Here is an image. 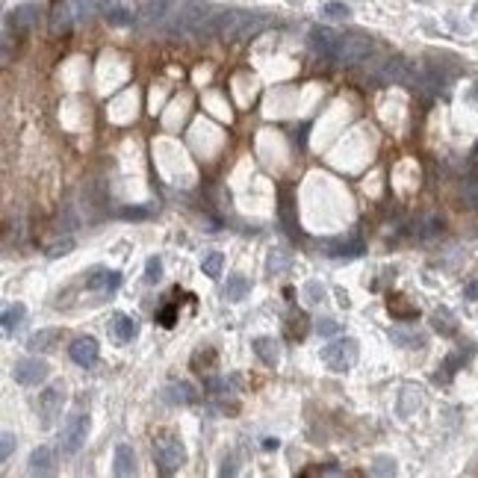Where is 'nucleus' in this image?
Segmentation results:
<instances>
[{"instance_id": "1", "label": "nucleus", "mask_w": 478, "mask_h": 478, "mask_svg": "<svg viewBox=\"0 0 478 478\" xmlns=\"http://www.w3.org/2000/svg\"><path fill=\"white\" fill-rule=\"evenodd\" d=\"M269 24H272V18L263 12L227 9V12H219L216 18H213V32L225 42H249V39L260 36Z\"/></svg>"}, {"instance_id": "2", "label": "nucleus", "mask_w": 478, "mask_h": 478, "mask_svg": "<svg viewBox=\"0 0 478 478\" xmlns=\"http://www.w3.org/2000/svg\"><path fill=\"white\" fill-rule=\"evenodd\" d=\"M372 47H375L372 39L364 36V32H337V44H334L331 59L340 65H357L372 54Z\"/></svg>"}, {"instance_id": "3", "label": "nucleus", "mask_w": 478, "mask_h": 478, "mask_svg": "<svg viewBox=\"0 0 478 478\" xmlns=\"http://www.w3.org/2000/svg\"><path fill=\"white\" fill-rule=\"evenodd\" d=\"M360 357V345L357 340L345 337V340H337L331 345H325L322 349V364L331 369V372H349Z\"/></svg>"}, {"instance_id": "4", "label": "nucleus", "mask_w": 478, "mask_h": 478, "mask_svg": "<svg viewBox=\"0 0 478 478\" xmlns=\"http://www.w3.org/2000/svg\"><path fill=\"white\" fill-rule=\"evenodd\" d=\"M154 460L162 475H174L186 464V446L177 437H160L154 443Z\"/></svg>"}, {"instance_id": "5", "label": "nucleus", "mask_w": 478, "mask_h": 478, "mask_svg": "<svg viewBox=\"0 0 478 478\" xmlns=\"http://www.w3.org/2000/svg\"><path fill=\"white\" fill-rule=\"evenodd\" d=\"M375 77L381 80L387 86H417L419 83V74L414 71V65H410L405 56H390L387 62H381V68L375 71Z\"/></svg>"}, {"instance_id": "6", "label": "nucleus", "mask_w": 478, "mask_h": 478, "mask_svg": "<svg viewBox=\"0 0 478 478\" xmlns=\"http://www.w3.org/2000/svg\"><path fill=\"white\" fill-rule=\"evenodd\" d=\"M12 378L24 387H39L51 378V366H47V360H42V357H21V360H15Z\"/></svg>"}, {"instance_id": "7", "label": "nucleus", "mask_w": 478, "mask_h": 478, "mask_svg": "<svg viewBox=\"0 0 478 478\" xmlns=\"http://www.w3.org/2000/svg\"><path fill=\"white\" fill-rule=\"evenodd\" d=\"M86 437H89V417L86 414L68 417V422H65V428H62V440H59L62 455H77L80 449H83Z\"/></svg>"}, {"instance_id": "8", "label": "nucleus", "mask_w": 478, "mask_h": 478, "mask_svg": "<svg viewBox=\"0 0 478 478\" xmlns=\"http://www.w3.org/2000/svg\"><path fill=\"white\" fill-rule=\"evenodd\" d=\"M83 18H80V6H77V0H56L54 9H51V32L54 36H65V32H71L74 24H80Z\"/></svg>"}, {"instance_id": "9", "label": "nucleus", "mask_w": 478, "mask_h": 478, "mask_svg": "<svg viewBox=\"0 0 478 478\" xmlns=\"http://www.w3.org/2000/svg\"><path fill=\"white\" fill-rule=\"evenodd\" d=\"M62 405H65V384L56 381L51 384L42 395H39V417H42V428H51L54 419L62 414Z\"/></svg>"}, {"instance_id": "10", "label": "nucleus", "mask_w": 478, "mask_h": 478, "mask_svg": "<svg viewBox=\"0 0 478 478\" xmlns=\"http://www.w3.org/2000/svg\"><path fill=\"white\" fill-rule=\"evenodd\" d=\"M177 4L180 0H145V6L139 12V21L142 24H169L172 15L177 12Z\"/></svg>"}, {"instance_id": "11", "label": "nucleus", "mask_w": 478, "mask_h": 478, "mask_svg": "<svg viewBox=\"0 0 478 478\" xmlns=\"http://www.w3.org/2000/svg\"><path fill=\"white\" fill-rule=\"evenodd\" d=\"M68 354H71V360L77 366H95L97 357H101V345H97L95 337H80V340H74Z\"/></svg>"}, {"instance_id": "12", "label": "nucleus", "mask_w": 478, "mask_h": 478, "mask_svg": "<svg viewBox=\"0 0 478 478\" xmlns=\"http://www.w3.org/2000/svg\"><path fill=\"white\" fill-rule=\"evenodd\" d=\"M39 21V6L36 4H24L18 6L15 12H9V18H6V30H15V32H27L32 30Z\"/></svg>"}, {"instance_id": "13", "label": "nucleus", "mask_w": 478, "mask_h": 478, "mask_svg": "<svg viewBox=\"0 0 478 478\" xmlns=\"http://www.w3.org/2000/svg\"><path fill=\"white\" fill-rule=\"evenodd\" d=\"M54 470H56L54 449H47V446L32 449V455H30V472L32 475H54Z\"/></svg>"}, {"instance_id": "14", "label": "nucleus", "mask_w": 478, "mask_h": 478, "mask_svg": "<svg viewBox=\"0 0 478 478\" xmlns=\"http://www.w3.org/2000/svg\"><path fill=\"white\" fill-rule=\"evenodd\" d=\"M334 44H337V32H334V30H328V27L310 30V47H313V51H316L319 56H328V59H331Z\"/></svg>"}, {"instance_id": "15", "label": "nucleus", "mask_w": 478, "mask_h": 478, "mask_svg": "<svg viewBox=\"0 0 478 478\" xmlns=\"http://www.w3.org/2000/svg\"><path fill=\"white\" fill-rule=\"evenodd\" d=\"M251 352H254L266 366H277V360H281V349H277V342H275L272 337H254V340H251Z\"/></svg>"}, {"instance_id": "16", "label": "nucleus", "mask_w": 478, "mask_h": 478, "mask_svg": "<svg viewBox=\"0 0 478 478\" xmlns=\"http://www.w3.org/2000/svg\"><path fill=\"white\" fill-rule=\"evenodd\" d=\"M115 475H121V478H127V475H136V452H133V446H127V443H119L115 446Z\"/></svg>"}, {"instance_id": "17", "label": "nucleus", "mask_w": 478, "mask_h": 478, "mask_svg": "<svg viewBox=\"0 0 478 478\" xmlns=\"http://www.w3.org/2000/svg\"><path fill=\"white\" fill-rule=\"evenodd\" d=\"M59 342H62V331H59V328H42V331H36V334L30 337L27 345H30L32 352H54Z\"/></svg>"}, {"instance_id": "18", "label": "nucleus", "mask_w": 478, "mask_h": 478, "mask_svg": "<svg viewBox=\"0 0 478 478\" xmlns=\"http://www.w3.org/2000/svg\"><path fill=\"white\" fill-rule=\"evenodd\" d=\"M162 402H169V405H192L198 402V393L189 381H180V384H172L162 390Z\"/></svg>"}, {"instance_id": "19", "label": "nucleus", "mask_w": 478, "mask_h": 478, "mask_svg": "<svg viewBox=\"0 0 478 478\" xmlns=\"http://www.w3.org/2000/svg\"><path fill=\"white\" fill-rule=\"evenodd\" d=\"M112 334L119 337L121 342H133L139 337V322L133 316H127V313H115L112 316Z\"/></svg>"}, {"instance_id": "20", "label": "nucleus", "mask_w": 478, "mask_h": 478, "mask_svg": "<svg viewBox=\"0 0 478 478\" xmlns=\"http://www.w3.org/2000/svg\"><path fill=\"white\" fill-rule=\"evenodd\" d=\"M249 292H251V281H249L245 275H230L227 284H225V289H222L225 301H242Z\"/></svg>"}, {"instance_id": "21", "label": "nucleus", "mask_w": 478, "mask_h": 478, "mask_svg": "<svg viewBox=\"0 0 478 478\" xmlns=\"http://www.w3.org/2000/svg\"><path fill=\"white\" fill-rule=\"evenodd\" d=\"M419 405H422V390L414 387V384L402 387V395H399V414H402V417H410Z\"/></svg>"}, {"instance_id": "22", "label": "nucleus", "mask_w": 478, "mask_h": 478, "mask_svg": "<svg viewBox=\"0 0 478 478\" xmlns=\"http://www.w3.org/2000/svg\"><path fill=\"white\" fill-rule=\"evenodd\" d=\"M390 340L399 342L402 349H422V345H425V337H422V334H417V331H402V328H393Z\"/></svg>"}, {"instance_id": "23", "label": "nucleus", "mask_w": 478, "mask_h": 478, "mask_svg": "<svg viewBox=\"0 0 478 478\" xmlns=\"http://www.w3.org/2000/svg\"><path fill=\"white\" fill-rule=\"evenodd\" d=\"M431 325H434V331L443 334V337H452L458 331V322H455V316H452L449 310H437L434 316H431Z\"/></svg>"}, {"instance_id": "24", "label": "nucleus", "mask_w": 478, "mask_h": 478, "mask_svg": "<svg viewBox=\"0 0 478 478\" xmlns=\"http://www.w3.org/2000/svg\"><path fill=\"white\" fill-rule=\"evenodd\" d=\"M24 316H27V307H24V304H12V307L4 313V331H6V334L18 331L21 322H24Z\"/></svg>"}, {"instance_id": "25", "label": "nucleus", "mask_w": 478, "mask_h": 478, "mask_svg": "<svg viewBox=\"0 0 478 478\" xmlns=\"http://www.w3.org/2000/svg\"><path fill=\"white\" fill-rule=\"evenodd\" d=\"M460 198L467 201V207L478 210V174H472V177L464 180V186H460Z\"/></svg>"}, {"instance_id": "26", "label": "nucleus", "mask_w": 478, "mask_h": 478, "mask_svg": "<svg viewBox=\"0 0 478 478\" xmlns=\"http://www.w3.org/2000/svg\"><path fill=\"white\" fill-rule=\"evenodd\" d=\"M222 263H225L222 251H210V254L204 257V263H201V272H204L207 277H219V275H222Z\"/></svg>"}, {"instance_id": "27", "label": "nucleus", "mask_w": 478, "mask_h": 478, "mask_svg": "<svg viewBox=\"0 0 478 478\" xmlns=\"http://www.w3.org/2000/svg\"><path fill=\"white\" fill-rule=\"evenodd\" d=\"M322 15H325V18H331V21H345L352 15V9L345 6V4H340V0H331V4L322 6Z\"/></svg>"}, {"instance_id": "28", "label": "nucleus", "mask_w": 478, "mask_h": 478, "mask_svg": "<svg viewBox=\"0 0 478 478\" xmlns=\"http://www.w3.org/2000/svg\"><path fill=\"white\" fill-rule=\"evenodd\" d=\"M162 281V260L160 257H148L145 263V284H160Z\"/></svg>"}, {"instance_id": "29", "label": "nucleus", "mask_w": 478, "mask_h": 478, "mask_svg": "<svg viewBox=\"0 0 478 478\" xmlns=\"http://www.w3.org/2000/svg\"><path fill=\"white\" fill-rule=\"evenodd\" d=\"M287 334H289V340L307 334V316H304V313H292L289 322H287Z\"/></svg>"}, {"instance_id": "30", "label": "nucleus", "mask_w": 478, "mask_h": 478, "mask_svg": "<svg viewBox=\"0 0 478 478\" xmlns=\"http://www.w3.org/2000/svg\"><path fill=\"white\" fill-rule=\"evenodd\" d=\"M325 295H328V289H325L319 281L304 284V299H307V304H322V301H325Z\"/></svg>"}, {"instance_id": "31", "label": "nucleus", "mask_w": 478, "mask_h": 478, "mask_svg": "<svg viewBox=\"0 0 478 478\" xmlns=\"http://www.w3.org/2000/svg\"><path fill=\"white\" fill-rule=\"evenodd\" d=\"M107 21L112 24V27H127V24H133V15H130L127 9H107Z\"/></svg>"}, {"instance_id": "32", "label": "nucleus", "mask_w": 478, "mask_h": 478, "mask_svg": "<svg viewBox=\"0 0 478 478\" xmlns=\"http://www.w3.org/2000/svg\"><path fill=\"white\" fill-rule=\"evenodd\" d=\"M340 331H342V325H340L337 319H331V316L316 322V334H319V337H337Z\"/></svg>"}, {"instance_id": "33", "label": "nucleus", "mask_w": 478, "mask_h": 478, "mask_svg": "<svg viewBox=\"0 0 478 478\" xmlns=\"http://www.w3.org/2000/svg\"><path fill=\"white\" fill-rule=\"evenodd\" d=\"M372 475H395V460L393 458H387V455H381L372 464Z\"/></svg>"}, {"instance_id": "34", "label": "nucleus", "mask_w": 478, "mask_h": 478, "mask_svg": "<svg viewBox=\"0 0 478 478\" xmlns=\"http://www.w3.org/2000/svg\"><path fill=\"white\" fill-rule=\"evenodd\" d=\"M12 449H15V434H12V431H4V437H0V460H9V458H12Z\"/></svg>"}, {"instance_id": "35", "label": "nucleus", "mask_w": 478, "mask_h": 478, "mask_svg": "<svg viewBox=\"0 0 478 478\" xmlns=\"http://www.w3.org/2000/svg\"><path fill=\"white\" fill-rule=\"evenodd\" d=\"M74 249V239H62V242H54L51 249H47V257H62Z\"/></svg>"}, {"instance_id": "36", "label": "nucleus", "mask_w": 478, "mask_h": 478, "mask_svg": "<svg viewBox=\"0 0 478 478\" xmlns=\"http://www.w3.org/2000/svg\"><path fill=\"white\" fill-rule=\"evenodd\" d=\"M157 322H160L162 328H172V325L177 322V310H174V307H162V310L157 313Z\"/></svg>"}, {"instance_id": "37", "label": "nucleus", "mask_w": 478, "mask_h": 478, "mask_svg": "<svg viewBox=\"0 0 478 478\" xmlns=\"http://www.w3.org/2000/svg\"><path fill=\"white\" fill-rule=\"evenodd\" d=\"M121 219H133V222H139V219H148L151 216V210H142V207H124L121 213H119Z\"/></svg>"}, {"instance_id": "38", "label": "nucleus", "mask_w": 478, "mask_h": 478, "mask_svg": "<svg viewBox=\"0 0 478 478\" xmlns=\"http://www.w3.org/2000/svg\"><path fill=\"white\" fill-rule=\"evenodd\" d=\"M440 227H443V222H440V219H428V222L422 225V230H419V237H422V239L434 237V234H440Z\"/></svg>"}, {"instance_id": "39", "label": "nucleus", "mask_w": 478, "mask_h": 478, "mask_svg": "<svg viewBox=\"0 0 478 478\" xmlns=\"http://www.w3.org/2000/svg\"><path fill=\"white\" fill-rule=\"evenodd\" d=\"M119 287H121V275H119V272H107V277H104V289L112 292V289H119Z\"/></svg>"}, {"instance_id": "40", "label": "nucleus", "mask_w": 478, "mask_h": 478, "mask_svg": "<svg viewBox=\"0 0 478 478\" xmlns=\"http://www.w3.org/2000/svg\"><path fill=\"white\" fill-rule=\"evenodd\" d=\"M467 299H470V301H478V281L467 284Z\"/></svg>"}, {"instance_id": "41", "label": "nucleus", "mask_w": 478, "mask_h": 478, "mask_svg": "<svg viewBox=\"0 0 478 478\" xmlns=\"http://www.w3.org/2000/svg\"><path fill=\"white\" fill-rule=\"evenodd\" d=\"M277 446H281V440H277V437H266V440H263V449H266V452H272Z\"/></svg>"}, {"instance_id": "42", "label": "nucleus", "mask_w": 478, "mask_h": 478, "mask_svg": "<svg viewBox=\"0 0 478 478\" xmlns=\"http://www.w3.org/2000/svg\"><path fill=\"white\" fill-rule=\"evenodd\" d=\"M234 472H237V467H234V460L227 458V460H225V467L219 470V475H234Z\"/></svg>"}, {"instance_id": "43", "label": "nucleus", "mask_w": 478, "mask_h": 478, "mask_svg": "<svg viewBox=\"0 0 478 478\" xmlns=\"http://www.w3.org/2000/svg\"><path fill=\"white\" fill-rule=\"evenodd\" d=\"M472 157H475V162H478V145H475V148H472Z\"/></svg>"}]
</instances>
